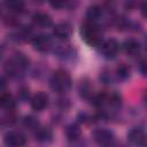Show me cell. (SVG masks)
I'll return each mask as SVG.
<instances>
[{
    "instance_id": "7a4b0ae2",
    "label": "cell",
    "mask_w": 147,
    "mask_h": 147,
    "mask_svg": "<svg viewBox=\"0 0 147 147\" xmlns=\"http://www.w3.org/2000/svg\"><path fill=\"white\" fill-rule=\"evenodd\" d=\"M51 88L57 93H65L71 87V77L65 70H56L49 80Z\"/></svg>"
},
{
    "instance_id": "ac0fdd59",
    "label": "cell",
    "mask_w": 147,
    "mask_h": 147,
    "mask_svg": "<svg viewBox=\"0 0 147 147\" xmlns=\"http://www.w3.org/2000/svg\"><path fill=\"white\" fill-rule=\"evenodd\" d=\"M101 16H102V9L96 5L91 6L86 11V21L91 23H96L101 18Z\"/></svg>"
},
{
    "instance_id": "d4e9b609",
    "label": "cell",
    "mask_w": 147,
    "mask_h": 147,
    "mask_svg": "<svg viewBox=\"0 0 147 147\" xmlns=\"http://www.w3.org/2000/svg\"><path fill=\"white\" fill-rule=\"evenodd\" d=\"M6 79L3 77H0V91H2L5 87H6Z\"/></svg>"
},
{
    "instance_id": "603a6c76",
    "label": "cell",
    "mask_w": 147,
    "mask_h": 147,
    "mask_svg": "<svg viewBox=\"0 0 147 147\" xmlns=\"http://www.w3.org/2000/svg\"><path fill=\"white\" fill-rule=\"evenodd\" d=\"M18 94H20V98L22 100H26L29 98V90L28 88H21Z\"/></svg>"
},
{
    "instance_id": "6da1fadb",
    "label": "cell",
    "mask_w": 147,
    "mask_h": 147,
    "mask_svg": "<svg viewBox=\"0 0 147 147\" xmlns=\"http://www.w3.org/2000/svg\"><path fill=\"white\" fill-rule=\"evenodd\" d=\"M29 63H30V61L24 54L16 53L14 56H11L6 62L5 71L8 76H10L13 78H17L24 74V71L29 67Z\"/></svg>"
},
{
    "instance_id": "ffe728a7",
    "label": "cell",
    "mask_w": 147,
    "mask_h": 147,
    "mask_svg": "<svg viewBox=\"0 0 147 147\" xmlns=\"http://www.w3.org/2000/svg\"><path fill=\"white\" fill-rule=\"evenodd\" d=\"M130 74H131V70H130V67L125 63H122L119 64L117 68H116V76L118 79L121 80H125L130 77Z\"/></svg>"
},
{
    "instance_id": "4fadbf2b",
    "label": "cell",
    "mask_w": 147,
    "mask_h": 147,
    "mask_svg": "<svg viewBox=\"0 0 147 147\" xmlns=\"http://www.w3.org/2000/svg\"><path fill=\"white\" fill-rule=\"evenodd\" d=\"M34 137H36V140L39 142H49L53 138V133L51 129L39 125L38 129L34 130Z\"/></svg>"
},
{
    "instance_id": "30bf717a",
    "label": "cell",
    "mask_w": 147,
    "mask_h": 147,
    "mask_svg": "<svg viewBox=\"0 0 147 147\" xmlns=\"http://www.w3.org/2000/svg\"><path fill=\"white\" fill-rule=\"evenodd\" d=\"M48 106V95L44 92H38L31 98V108L36 111H42Z\"/></svg>"
},
{
    "instance_id": "277c9868",
    "label": "cell",
    "mask_w": 147,
    "mask_h": 147,
    "mask_svg": "<svg viewBox=\"0 0 147 147\" xmlns=\"http://www.w3.org/2000/svg\"><path fill=\"white\" fill-rule=\"evenodd\" d=\"M118 51H119V45L113 38L107 39L103 42H101V52L106 59H109V60L115 59L118 54Z\"/></svg>"
},
{
    "instance_id": "d6986e66",
    "label": "cell",
    "mask_w": 147,
    "mask_h": 147,
    "mask_svg": "<svg viewBox=\"0 0 147 147\" xmlns=\"http://www.w3.org/2000/svg\"><path fill=\"white\" fill-rule=\"evenodd\" d=\"M121 95L117 94L116 92L109 93V94H105V105L110 106L111 108H117L121 106Z\"/></svg>"
},
{
    "instance_id": "ba28073f",
    "label": "cell",
    "mask_w": 147,
    "mask_h": 147,
    "mask_svg": "<svg viewBox=\"0 0 147 147\" xmlns=\"http://www.w3.org/2000/svg\"><path fill=\"white\" fill-rule=\"evenodd\" d=\"M127 140L136 146H145L146 145V134L145 131L140 127H133L127 133Z\"/></svg>"
},
{
    "instance_id": "8992f818",
    "label": "cell",
    "mask_w": 147,
    "mask_h": 147,
    "mask_svg": "<svg viewBox=\"0 0 147 147\" xmlns=\"http://www.w3.org/2000/svg\"><path fill=\"white\" fill-rule=\"evenodd\" d=\"M32 46L38 52H48L53 47V41L47 34H39L33 37L32 39Z\"/></svg>"
},
{
    "instance_id": "8fae6325",
    "label": "cell",
    "mask_w": 147,
    "mask_h": 147,
    "mask_svg": "<svg viewBox=\"0 0 147 147\" xmlns=\"http://www.w3.org/2000/svg\"><path fill=\"white\" fill-rule=\"evenodd\" d=\"M123 48H124V52L131 56V57H134V56H138L140 54V51H141V45L138 40L136 39H127L124 41L123 44Z\"/></svg>"
},
{
    "instance_id": "7c38bea8",
    "label": "cell",
    "mask_w": 147,
    "mask_h": 147,
    "mask_svg": "<svg viewBox=\"0 0 147 147\" xmlns=\"http://www.w3.org/2000/svg\"><path fill=\"white\" fill-rule=\"evenodd\" d=\"M32 22L36 26L45 29V28H49L52 25V17L46 13L38 11L32 16Z\"/></svg>"
},
{
    "instance_id": "4316f807",
    "label": "cell",
    "mask_w": 147,
    "mask_h": 147,
    "mask_svg": "<svg viewBox=\"0 0 147 147\" xmlns=\"http://www.w3.org/2000/svg\"><path fill=\"white\" fill-rule=\"evenodd\" d=\"M0 13H1V7H0Z\"/></svg>"
},
{
    "instance_id": "e0dca14e",
    "label": "cell",
    "mask_w": 147,
    "mask_h": 147,
    "mask_svg": "<svg viewBox=\"0 0 147 147\" xmlns=\"http://www.w3.org/2000/svg\"><path fill=\"white\" fill-rule=\"evenodd\" d=\"M65 136H67V139L69 141L75 142V141H77L80 138L82 130H80V127L77 124H74L72 123V124H70V125L67 126V129H65Z\"/></svg>"
},
{
    "instance_id": "2e32d148",
    "label": "cell",
    "mask_w": 147,
    "mask_h": 147,
    "mask_svg": "<svg viewBox=\"0 0 147 147\" xmlns=\"http://www.w3.org/2000/svg\"><path fill=\"white\" fill-rule=\"evenodd\" d=\"M5 6L9 11L20 14L25 8V1L24 0H5Z\"/></svg>"
},
{
    "instance_id": "9c48e42d",
    "label": "cell",
    "mask_w": 147,
    "mask_h": 147,
    "mask_svg": "<svg viewBox=\"0 0 147 147\" xmlns=\"http://www.w3.org/2000/svg\"><path fill=\"white\" fill-rule=\"evenodd\" d=\"M71 32H72L71 25L69 23H67V22L57 23L53 29V34L55 36V38H57L60 40L69 39V37L71 36Z\"/></svg>"
},
{
    "instance_id": "44dd1931",
    "label": "cell",
    "mask_w": 147,
    "mask_h": 147,
    "mask_svg": "<svg viewBox=\"0 0 147 147\" xmlns=\"http://www.w3.org/2000/svg\"><path fill=\"white\" fill-rule=\"evenodd\" d=\"M23 125H24L26 129H29V130H31V131H34L36 129H38V126H39L40 124H39V121H38L37 117H34V116H32V115H29V116H25V117H24V119H23Z\"/></svg>"
},
{
    "instance_id": "3957f363",
    "label": "cell",
    "mask_w": 147,
    "mask_h": 147,
    "mask_svg": "<svg viewBox=\"0 0 147 147\" xmlns=\"http://www.w3.org/2000/svg\"><path fill=\"white\" fill-rule=\"evenodd\" d=\"M80 32H82L83 39L90 46L96 47V46L101 45V42H102V34H101V31L99 30L96 23H91V22L86 21L82 25Z\"/></svg>"
},
{
    "instance_id": "cb8c5ba5",
    "label": "cell",
    "mask_w": 147,
    "mask_h": 147,
    "mask_svg": "<svg viewBox=\"0 0 147 147\" xmlns=\"http://www.w3.org/2000/svg\"><path fill=\"white\" fill-rule=\"evenodd\" d=\"M140 71L142 72V75L146 74V62H145V60H142L140 62Z\"/></svg>"
},
{
    "instance_id": "7402d4cb",
    "label": "cell",
    "mask_w": 147,
    "mask_h": 147,
    "mask_svg": "<svg viewBox=\"0 0 147 147\" xmlns=\"http://www.w3.org/2000/svg\"><path fill=\"white\" fill-rule=\"evenodd\" d=\"M48 2L54 9H61L64 7L65 0H48Z\"/></svg>"
},
{
    "instance_id": "5b68a950",
    "label": "cell",
    "mask_w": 147,
    "mask_h": 147,
    "mask_svg": "<svg viewBox=\"0 0 147 147\" xmlns=\"http://www.w3.org/2000/svg\"><path fill=\"white\" fill-rule=\"evenodd\" d=\"M5 144L7 146H11V147H18V146H24L26 144V138L25 136L21 132V131H9L5 134Z\"/></svg>"
},
{
    "instance_id": "52a82bcc",
    "label": "cell",
    "mask_w": 147,
    "mask_h": 147,
    "mask_svg": "<svg viewBox=\"0 0 147 147\" xmlns=\"http://www.w3.org/2000/svg\"><path fill=\"white\" fill-rule=\"evenodd\" d=\"M93 139L99 145H110L113 144L115 136L108 129H96L93 132Z\"/></svg>"
},
{
    "instance_id": "9a60e30c",
    "label": "cell",
    "mask_w": 147,
    "mask_h": 147,
    "mask_svg": "<svg viewBox=\"0 0 147 147\" xmlns=\"http://www.w3.org/2000/svg\"><path fill=\"white\" fill-rule=\"evenodd\" d=\"M0 106L8 110H14L16 107V99L9 93H2L0 95Z\"/></svg>"
},
{
    "instance_id": "484cf974",
    "label": "cell",
    "mask_w": 147,
    "mask_h": 147,
    "mask_svg": "<svg viewBox=\"0 0 147 147\" xmlns=\"http://www.w3.org/2000/svg\"><path fill=\"white\" fill-rule=\"evenodd\" d=\"M2 53H3V48H2V46L0 45V57H1V55H2Z\"/></svg>"
},
{
    "instance_id": "5bb4252c",
    "label": "cell",
    "mask_w": 147,
    "mask_h": 147,
    "mask_svg": "<svg viewBox=\"0 0 147 147\" xmlns=\"http://www.w3.org/2000/svg\"><path fill=\"white\" fill-rule=\"evenodd\" d=\"M78 92H79V95L86 100H91L92 96L94 95L93 94V87L87 79H84L80 82V84L78 86Z\"/></svg>"
}]
</instances>
